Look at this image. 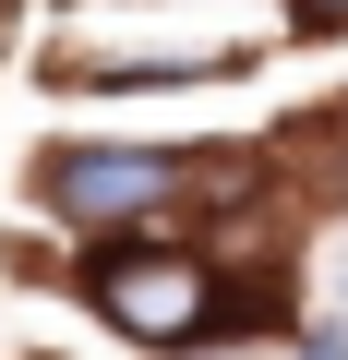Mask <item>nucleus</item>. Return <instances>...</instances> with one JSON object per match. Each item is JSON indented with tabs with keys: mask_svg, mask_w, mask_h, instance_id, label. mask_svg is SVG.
Wrapping results in <instances>:
<instances>
[{
	"mask_svg": "<svg viewBox=\"0 0 348 360\" xmlns=\"http://www.w3.org/2000/svg\"><path fill=\"white\" fill-rule=\"evenodd\" d=\"M84 300H96V324H120L144 348L217 336V264L181 252V240H96L84 252Z\"/></svg>",
	"mask_w": 348,
	"mask_h": 360,
	"instance_id": "nucleus-1",
	"label": "nucleus"
},
{
	"mask_svg": "<svg viewBox=\"0 0 348 360\" xmlns=\"http://www.w3.org/2000/svg\"><path fill=\"white\" fill-rule=\"evenodd\" d=\"M300 25H312V37H336V25H348V0H300Z\"/></svg>",
	"mask_w": 348,
	"mask_h": 360,
	"instance_id": "nucleus-3",
	"label": "nucleus"
},
{
	"mask_svg": "<svg viewBox=\"0 0 348 360\" xmlns=\"http://www.w3.org/2000/svg\"><path fill=\"white\" fill-rule=\"evenodd\" d=\"M37 193H49V217H60V229L120 240V229H144L156 205H181V193H193V156H144V144H60V156H37Z\"/></svg>",
	"mask_w": 348,
	"mask_h": 360,
	"instance_id": "nucleus-2",
	"label": "nucleus"
}]
</instances>
